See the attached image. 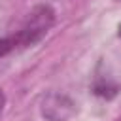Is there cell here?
<instances>
[{
  "label": "cell",
  "mask_w": 121,
  "mask_h": 121,
  "mask_svg": "<svg viewBox=\"0 0 121 121\" xmlns=\"http://www.w3.org/2000/svg\"><path fill=\"white\" fill-rule=\"evenodd\" d=\"M25 47H30V42L21 28L17 32H13L11 36L0 38V57H6L8 53L17 51V49H25Z\"/></svg>",
  "instance_id": "obj_2"
},
{
  "label": "cell",
  "mask_w": 121,
  "mask_h": 121,
  "mask_svg": "<svg viewBox=\"0 0 121 121\" xmlns=\"http://www.w3.org/2000/svg\"><path fill=\"white\" fill-rule=\"evenodd\" d=\"M4 106H6V96H4V93H2V89H0V115H2V112H4Z\"/></svg>",
  "instance_id": "obj_3"
},
{
  "label": "cell",
  "mask_w": 121,
  "mask_h": 121,
  "mask_svg": "<svg viewBox=\"0 0 121 121\" xmlns=\"http://www.w3.org/2000/svg\"><path fill=\"white\" fill-rule=\"evenodd\" d=\"M119 2H121V0H119Z\"/></svg>",
  "instance_id": "obj_5"
},
{
  "label": "cell",
  "mask_w": 121,
  "mask_h": 121,
  "mask_svg": "<svg viewBox=\"0 0 121 121\" xmlns=\"http://www.w3.org/2000/svg\"><path fill=\"white\" fill-rule=\"evenodd\" d=\"M42 115L47 121H68L76 115V102L60 93H49L42 100Z\"/></svg>",
  "instance_id": "obj_1"
},
{
  "label": "cell",
  "mask_w": 121,
  "mask_h": 121,
  "mask_svg": "<svg viewBox=\"0 0 121 121\" xmlns=\"http://www.w3.org/2000/svg\"><path fill=\"white\" fill-rule=\"evenodd\" d=\"M117 34H119V36H121V25H119V32H117Z\"/></svg>",
  "instance_id": "obj_4"
}]
</instances>
